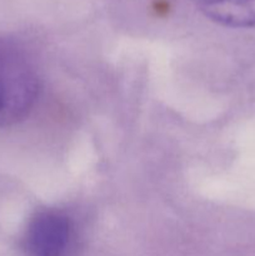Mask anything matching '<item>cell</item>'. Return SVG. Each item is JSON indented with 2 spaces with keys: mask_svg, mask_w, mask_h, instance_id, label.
<instances>
[{
  "mask_svg": "<svg viewBox=\"0 0 255 256\" xmlns=\"http://www.w3.org/2000/svg\"><path fill=\"white\" fill-rule=\"evenodd\" d=\"M39 92V72L26 50L12 40L0 39V128L25 119Z\"/></svg>",
  "mask_w": 255,
  "mask_h": 256,
  "instance_id": "obj_1",
  "label": "cell"
},
{
  "mask_svg": "<svg viewBox=\"0 0 255 256\" xmlns=\"http://www.w3.org/2000/svg\"><path fill=\"white\" fill-rule=\"evenodd\" d=\"M76 242V224L66 212L42 209L28 222L22 252L25 256H72Z\"/></svg>",
  "mask_w": 255,
  "mask_h": 256,
  "instance_id": "obj_2",
  "label": "cell"
},
{
  "mask_svg": "<svg viewBox=\"0 0 255 256\" xmlns=\"http://www.w3.org/2000/svg\"><path fill=\"white\" fill-rule=\"evenodd\" d=\"M216 24L235 29L255 28V0H192Z\"/></svg>",
  "mask_w": 255,
  "mask_h": 256,
  "instance_id": "obj_3",
  "label": "cell"
}]
</instances>
